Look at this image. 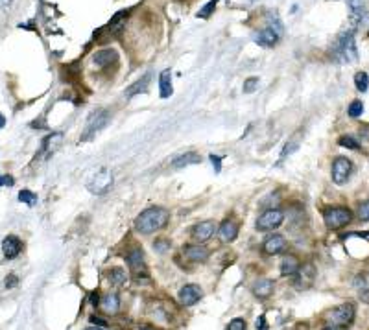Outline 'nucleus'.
I'll use <instances>...</instances> for the list:
<instances>
[{"instance_id": "nucleus-34", "label": "nucleus", "mask_w": 369, "mask_h": 330, "mask_svg": "<svg viewBox=\"0 0 369 330\" xmlns=\"http://www.w3.org/2000/svg\"><path fill=\"white\" fill-rule=\"evenodd\" d=\"M259 87V78H255V76H251V78H247L246 82H244V92H253L255 89Z\"/></svg>"}, {"instance_id": "nucleus-11", "label": "nucleus", "mask_w": 369, "mask_h": 330, "mask_svg": "<svg viewBox=\"0 0 369 330\" xmlns=\"http://www.w3.org/2000/svg\"><path fill=\"white\" fill-rule=\"evenodd\" d=\"M202 297H203V291L198 284H186V286H183V288L179 289V293H177L179 303L184 306L196 305Z\"/></svg>"}, {"instance_id": "nucleus-44", "label": "nucleus", "mask_w": 369, "mask_h": 330, "mask_svg": "<svg viewBox=\"0 0 369 330\" xmlns=\"http://www.w3.org/2000/svg\"><path fill=\"white\" fill-rule=\"evenodd\" d=\"M360 297L364 299L366 303H369V291H366V289H364V291H360Z\"/></svg>"}, {"instance_id": "nucleus-6", "label": "nucleus", "mask_w": 369, "mask_h": 330, "mask_svg": "<svg viewBox=\"0 0 369 330\" xmlns=\"http://www.w3.org/2000/svg\"><path fill=\"white\" fill-rule=\"evenodd\" d=\"M281 33H283V26H281V22L277 21V17H273V21H271L262 32H259V35L255 37V42H257L259 46L269 48V46H273V44L279 41Z\"/></svg>"}, {"instance_id": "nucleus-43", "label": "nucleus", "mask_w": 369, "mask_h": 330, "mask_svg": "<svg viewBox=\"0 0 369 330\" xmlns=\"http://www.w3.org/2000/svg\"><path fill=\"white\" fill-rule=\"evenodd\" d=\"M91 323H94V325H100V327H105V325H107L103 319H100V317H94V315L91 317Z\"/></svg>"}, {"instance_id": "nucleus-45", "label": "nucleus", "mask_w": 369, "mask_h": 330, "mask_svg": "<svg viewBox=\"0 0 369 330\" xmlns=\"http://www.w3.org/2000/svg\"><path fill=\"white\" fill-rule=\"evenodd\" d=\"M9 4H11V0H0V6H2V8H8Z\"/></svg>"}, {"instance_id": "nucleus-9", "label": "nucleus", "mask_w": 369, "mask_h": 330, "mask_svg": "<svg viewBox=\"0 0 369 330\" xmlns=\"http://www.w3.org/2000/svg\"><path fill=\"white\" fill-rule=\"evenodd\" d=\"M352 172V163L347 157H336L332 161V168H330V175L334 185H345L349 175Z\"/></svg>"}, {"instance_id": "nucleus-3", "label": "nucleus", "mask_w": 369, "mask_h": 330, "mask_svg": "<svg viewBox=\"0 0 369 330\" xmlns=\"http://www.w3.org/2000/svg\"><path fill=\"white\" fill-rule=\"evenodd\" d=\"M352 220V212L347 206H328L323 210V222L328 229H342L349 225Z\"/></svg>"}, {"instance_id": "nucleus-19", "label": "nucleus", "mask_w": 369, "mask_h": 330, "mask_svg": "<svg viewBox=\"0 0 369 330\" xmlns=\"http://www.w3.org/2000/svg\"><path fill=\"white\" fill-rule=\"evenodd\" d=\"M218 234H220V240H222V242L229 244V242H233V240L238 236V225H236L233 220H227V222L222 223Z\"/></svg>"}, {"instance_id": "nucleus-15", "label": "nucleus", "mask_w": 369, "mask_h": 330, "mask_svg": "<svg viewBox=\"0 0 369 330\" xmlns=\"http://www.w3.org/2000/svg\"><path fill=\"white\" fill-rule=\"evenodd\" d=\"M183 255L190 260V262H205L209 258V251L200 246V244H190V246H184Z\"/></svg>"}, {"instance_id": "nucleus-17", "label": "nucleus", "mask_w": 369, "mask_h": 330, "mask_svg": "<svg viewBox=\"0 0 369 330\" xmlns=\"http://www.w3.org/2000/svg\"><path fill=\"white\" fill-rule=\"evenodd\" d=\"M118 59L117 52L115 50H100V52H96L94 56H92V65L96 66V68H105V66H109L111 63H115Z\"/></svg>"}, {"instance_id": "nucleus-47", "label": "nucleus", "mask_w": 369, "mask_h": 330, "mask_svg": "<svg viewBox=\"0 0 369 330\" xmlns=\"http://www.w3.org/2000/svg\"><path fill=\"white\" fill-rule=\"evenodd\" d=\"M323 330H340V327H334V325H327Z\"/></svg>"}, {"instance_id": "nucleus-36", "label": "nucleus", "mask_w": 369, "mask_h": 330, "mask_svg": "<svg viewBox=\"0 0 369 330\" xmlns=\"http://www.w3.org/2000/svg\"><path fill=\"white\" fill-rule=\"evenodd\" d=\"M299 148V142H297V139H294L292 142H288L285 146V149H283V157L281 159H285L286 155H290V153H294V149H297Z\"/></svg>"}, {"instance_id": "nucleus-1", "label": "nucleus", "mask_w": 369, "mask_h": 330, "mask_svg": "<svg viewBox=\"0 0 369 330\" xmlns=\"http://www.w3.org/2000/svg\"><path fill=\"white\" fill-rule=\"evenodd\" d=\"M168 220H170L168 210L161 208V206H151V208H146L144 212H141V214L137 216L135 229L141 234H153V232L164 229Z\"/></svg>"}, {"instance_id": "nucleus-10", "label": "nucleus", "mask_w": 369, "mask_h": 330, "mask_svg": "<svg viewBox=\"0 0 369 330\" xmlns=\"http://www.w3.org/2000/svg\"><path fill=\"white\" fill-rule=\"evenodd\" d=\"M127 264L131 268V271L135 275V281H143V279H148V269H146V262H144V253L141 249H133L129 251L126 256Z\"/></svg>"}, {"instance_id": "nucleus-27", "label": "nucleus", "mask_w": 369, "mask_h": 330, "mask_svg": "<svg viewBox=\"0 0 369 330\" xmlns=\"http://www.w3.org/2000/svg\"><path fill=\"white\" fill-rule=\"evenodd\" d=\"M107 279H109L111 284H115V286H122V284L127 281L126 271H124L122 268H113V269L107 273Z\"/></svg>"}, {"instance_id": "nucleus-35", "label": "nucleus", "mask_w": 369, "mask_h": 330, "mask_svg": "<svg viewBox=\"0 0 369 330\" xmlns=\"http://www.w3.org/2000/svg\"><path fill=\"white\" fill-rule=\"evenodd\" d=\"M227 330H247V325H246V321H244V319L236 317V319H233V321L229 323Z\"/></svg>"}, {"instance_id": "nucleus-8", "label": "nucleus", "mask_w": 369, "mask_h": 330, "mask_svg": "<svg viewBox=\"0 0 369 330\" xmlns=\"http://www.w3.org/2000/svg\"><path fill=\"white\" fill-rule=\"evenodd\" d=\"M107 124H109V113H107V111H96V113H92V115L89 116V120H87V124H85L82 139H83V141L91 139V137H94L98 131H102Z\"/></svg>"}, {"instance_id": "nucleus-26", "label": "nucleus", "mask_w": 369, "mask_h": 330, "mask_svg": "<svg viewBox=\"0 0 369 330\" xmlns=\"http://www.w3.org/2000/svg\"><path fill=\"white\" fill-rule=\"evenodd\" d=\"M148 83H150V76H144L143 80H139V82H135L129 89L126 91V96L127 98H131V96H135V94H141V92H146V89H148Z\"/></svg>"}, {"instance_id": "nucleus-41", "label": "nucleus", "mask_w": 369, "mask_h": 330, "mask_svg": "<svg viewBox=\"0 0 369 330\" xmlns=\"http://www.w3.org/2000/svg\"><path fill=\"white\" fill-rule=\"evenodd\" d=\"M210 161H212V165H214V168H216V172H220V157L218 155H210Z\"/></svg>"}, {"instance_id": "nucleus-23", "label": "nucleus", "mask_w": 369, "mask_h": 330, "mask_svg": "<svg viewBox=\"0 0 369 330\" xmlns=\"http://www.w3.org/2000/svg\"><path fill=\"white\" fill-rule=\"evenodd\" d=\"M118 308H120V299L117 293H109L102 299V310L105 314H117Z\"/></svg>"}, {"instance_id": "nucleus-28", "label": "nucleus", "mask_w": 369, "mask_h": 330, "mask_svg": "<svg viewBox=\"0 0 369 330\" xmlns=\"http://www.w3.org/2000/svg\"><path fill=\"white\" fill-rule=\"evenodd\" d=\"M354 85L360 92H366L369 89V76L366 72H356L354 76Z\"/></svg>"}, {"instance_id": "nucleus-5", "label": "nucleus", "mask_w": 369, "mask_h": 330, "mask_svg": "<svg viewBox=\"0 0 369 330\" xmlns=\"http://www.w3.org/2000/svg\"><path fill=\"white\" fill-rule=\"evenodd\" d=\"M352 319H354V306L351 303L336 306L327 314L328 325H334V327H347L352 323Z\"/></svg>"}, {"instance_id": "nucleus-29", "label": "nucleus", "mask_w": 369, "mask_h": 330, "mask_svg": "<svg viewBox=\"0 0 369 330\" xmlns=\"http://www.w3.org/2000/svg\"><path fill=\"white\" fill-rule=\"evenodd\" d=\"M362 113H364V103H362L360 100H354L349 105V109H347V115L351 116V118H358V116H362Z\"/></svg>"}, {"instance_id": "nucleus-33", "label": "nucleus", "mask_w": 369, "mask_h": 330, "mask_svg": "<svg viewBox=\"0 0 369 330\" xmlns=\"http://www.w3.org/2000/svg\"><path fill=\"white\" fill-rule=\"evenodd\" d=\"M218 2L220 0H210V2H207V6L198 11V17H200V19H209V17L212 15V11L216 9V4H218Z\"/></svg>"}, {"instance_id": "nucleus-32", "label": "nucleus", "mask_w": 369, "mask_h": 330, "mask_svg": "<svg viewBox=\"0 0 369 330\" xmlns=\"http://www.w3.org/2000/svg\"><path fill=\"white\" fill-rule=\"evenodd\" d=\"M338 144H340V146H344V148H349V149H358V148H360V144L354 141V137H351V135H344V137H340Z\"/></svg>"}, {"instance_id": "nucleus-21", "label": "nucleus", "mask_w": 369, "mask_h": 330, "mask_svg": "<svg viewBox=\"0 0 369 330\" xmlns=\"http://www.w3.org/2000/svg\"><path fill=\"white\" fill-rule=\"evenodd\" d=\"M159 91L163 98H170L172 96V72L170 70H163L159 76Z\"/></svg>"}, {"instance_id": "nucleus-46", "label": "nucleus", "mask_w": 369, "mask_h": 330, "mask_svg": "<svg viewBox=\"0 0 369 330\" xmlns=\"http://www.w3.org/2000/svg\"><path fill=\"white\" fill-rule=\"evenodd\" d=\"M6 125V118H4V115L0 113V127H4Z\"/></svg>"}, {"instance_id": "nucleus-31", "label": "nucleus", "mask_w": 369, "mask_h": 330, "mask_svg": "<svg viewBox=\"0 0 369 330\" xmlns=\"http://www.w3.org/2000/svg\"><path fill=\"white\" fill-rule=\"evenodd\" d=\"M356 214H358V220H360V222H369V199L358 203Z\"/></svg>"}, {"instance_id": "nucleus-20", "label": "nucleus", "mask_w": 369, "mask_h": 330, "mask_svg": "<svg viewBox=\"0 0 369 330\" xmlns=\"http://www.w3.org/2000/svg\"><path fill=\"white\" fill-rule=\"evenodd\" d=\"M202 163V157L196 153V151H184L183 155H179L172 161V166L176 168H183V166H190V165H198Z\"/></svg>"}, {"instance_id": "nucleus-18", "label": "nucleus", "mask_w": 369, "mask_h": 330, "mask_svg": "<svg viewBox=\"0 0 369 330\" xmlns=\"http://www.w3.org/2000/svg\"><path fill=\"white\" fill-rule=\"evenodd\" d=\"M299 269H301V264H299L297 256L286 255L285 258H283V262H281V273H283L285 277H294V275H297Z\"/></svg>"}, {"instance_id": "nucleus-12", "label": "nucleus", "mask_w": 369, "mask_h": 330, "mask_svg": "<svg viewBox=\"0 0 369 330\" xmlns=\"http://www.w3.org/2000/svg\"><path fill=\"white\" fill-rule=\"evenodd\" d=\"M286 248V240L283 234H269L268 238L264 240V246H262V251L266 255H279L283 253Z\"/></svg>"}, {"instance_id": "nucleus-49", "label": "nucleus", "mask_w": 369, "mask_h": 330, "mask_svg": "<svg viewBox=\"0 0 369 330\" xmlns=\"http://www.w3.org/2000/svg\"><path fill=\"white\" fill-rule=\"evenodd\" d=\"M87 330H102V329H87Z\"/></svg>"}, {"instance_id": "nucleus-14", "label": "nucleus", "mask_w": 369, "mask_h": 330, "mask_svg": "<svg viewBox=\"0 0 369 330\" xmlns=\"http://www.w3.org/2000/svg\"><path fill=\"white\" fill-rule=\"evenodd\" d=\"M214 225L216 223L210 222V220H207V222H202V223H196L192 229V238L198 240V242H207V240L214 234Z\"/></svg>"}, {"instance_id": "nucleus-16", "label": "nucleus", "mask_w": 369, "mask_h": 330, "mask_svg": "<svg viewBox=\"0 0 369 330\" xmlns=\"http://www.w3.org/2000/svg\"><path fill=\"white\" fill-rule=\"evenodd\" d=\"M273 288H275V282L269 281V279H260V281L255 282L253 286V295L260 301H266V299L271 297L273 293Z\"/></svg>"}, {"instance_id": "nucleus-39", "label": "nucleus", "mask_w": 369, "mask_h": 330, "mask_svg": "<svg viewBox=\"0 0 369 330\" xmlns=\"http://www.w3.org/2000/svg\"><path fill=\"white\" fill-rule=\"evenodd\" d=\"M257 330H268V323H266V315H260L257 319Z\"/></svg>"}, {"instance_id": "nucleus-42", "label": "nucleus", "mask_w": 369, "mask_h": 330, "mask_svg": "<svg viewBox=\"0 0 369 330\" xmlns=\"http://www.w3.org/2000/svg\"><path fill=\"white\" fill-rule=\"evenodd\" d=\"M91 305H100V299H98V291H92V293H91Z\"/></svg>"}, {"instance_id": "nucleus-37", "label": "nucleus", "mask_w": 369, "mask_h": 330, "mask_svg": "<svg viewBox=\"0 0 369 330\" xmlns=\"http://www.w3.org/2000/svg\"><path fill=\"white\" fill-rule=\"evenodd\" d=\"M153 248L157 249L159 253H164L168 248H170V244H168V240H164V238H161V240H157L155 244H153Z\"/></svg>"}, {"instance_id": "nucleus-24", "label": "nucleus", "mask_w": 369, "mask_h": 330, "mask_svg": "<svg viewBox=\"0 0 369 330\" xmlns=\"http://www.w3.org/2000/svg\"><path fill=\"white\" fill-rule=\"evenodd\" d=\"M349 2V9H351V17L354 22H362L364 17H366V11H364V4L362 0H347Z\"/></svg>"}, {"instance_id": "nucleus-22", "label": "nucleus", "mask_w": 369, "mask_h": 330, "mask_svg": "<svg viewBox=\"0 0 369 330\" xmlns=\"http://www.w3.org/2000/svg\"><path fill=\"white\" fill-rule=\"evenodd\" d=\"M127 19V11H120V13H117V15L111 19V22L107 26H105V30H107V35H117L120 30H122V26H124V22H126Z\"/></svg>"}, {"instance_id": "nucleus-30", "label": "nucleus", "mask_w": 369, "mask_h": 330, "mask_svg": "<svg viewBox=\"0 0 369 330\" xmlns=\"http://www.w3.org/2000/svg\"><path fill=\"white\" fill-rule=\"evenodd\" d=\"M19 201H22V203H26V205L34 206L35 203H37V196H35L34 192H30V190H20Z\"/></svg>"}, {"instance_id": "nucleus-25", "label": "nucleus", "mask_w": 369, "mask_h": 330, "mask_svg": "<svg viewBox=\"0 0 369 330\" xmlns=\"http://www.w3.org/2000/svg\"><path fill=\"white\" fill-rule=\"evenodd\" d=\"M61 141H63V135H61V133H54V135H50V137L44 141V144H42V151L46 153V157H48L50 153H54V149L61 144Z\"/></svg>"}, {"instance_id": "nucleus-48", "label": "nucleus", "mask_w": 369, "mask_h": 330, "mask_svg": "<svg viewBox=\"0 0 369 330\" xmlns=\"http://www.w3.org/2000/svg\"><path fill=\"white\" fill-rule=\"evenodd\" d=\"M141 330H155V329H150V327H143Z\"/></svg>"}, {"instance_id": "nucleus-4", "label": "nucleus", "mask_w": 369, "mask_h": 330, "mask_svg": "<svg viewBox=\"0 0 369 330\" xmlns=\"http://www.w3.org/2000/svg\"><path fill=\"white\" fill-rule=\"evenodd\" d=\"M113 186V173L107 168H100L98 172H94L87 179V188L92 192L94 196H103L107 194V190Z\"/></svg>"}, {"instance_id": "nucleus-40", "label": "nucleus", "mask_w": 369, "mask_h": 330, "mask_svg": "<svg viewBox=\"0 0 369 330\" xmlns=\"http://www.w3.org/2000/svg\"><path fill=\"white\" fill-rule=\"evenodd\" d=\"M13 185V177L6 175V177H0V186H11Z\"/></svg>"}, {"instance_id": "nucleus-2", "label": "nucleus", "mask_w": 369, "mask_h": 330, "mask_svg": "<svg viewBox=\"0 0 369 330\" xmlns=\"http://www.w3.org/2000/svg\"><path fill=\"white\" fill-rule=\"evenodd\" d=\"M330 56L336 63L340 65H352L356 63L358 59V50H356V41H354V33L351 30L342 32L340 37L334 41L332 50H330Z\"/></svg>"}, {"instance_id": "nucleus-38", "label": "nucleus", "mask_w": 369, "mask_h": 330, "mask_svg": "<svg viewBox=\"0 0 369 330\" xmlns=\"http://www.w3.org/2000/svg\"><path fill=\"white\" fill-rule=\"evenodd\" d=\"M4 282H6V288H15V286L19 284L17 275H8V277H6V281H4Z\"/></svg>"}, {"instance_id": "nucleus-7", "label": "nucleus", "mask_w": 369, "mask_h": 330, "mask_svg": "<svg viewBox=\"0 0 369 330\" xmlns=\"http://www.w3.org/2000/svg\"><path fill=\"white\" fill-rule=\"evenodd\" d=\"M285 222V212L279 210V208H268L259 216L257 220V229L262 232L266 231H273L277 227H281Z\"/></svg>"}, {"instance_id": "nucleus-13", "label": "nucleus", "mask_w": 369, "mask_h": 330, "mask_svg": "<svg viewBox=\"0 0 369 330\" xmlns=\"http://www.w3.org/2000/svg\"><path fill=\"white\" fill-rule=\"evenodd\" d=\"M2 251H4V256H6V258L13 260V258H17L19 253L22 251V242H20L17 236L9 234V236H6V238L2 240Z\"/></svg>"}]
</instances>
